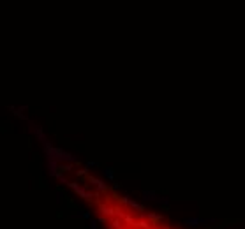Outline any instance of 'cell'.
<instances>
[{"instance_id":"1","label":"cell","mask_w":245,"mask_h":229,"mask_svg":"<svg viewBox=\"0 0 245 229\" xmlns=\"http://www.w3.org/2000/svg\"><path fill=\"white\" fill-rule=\"evenodd\" d=\"M97 213H101V215H106V217H109V218L116 217L115 206H109L108 203H99V204H97Z\"/></svg>"},{"instance_id":"2","label":"cell","mask_w":245,"mask_h":229,"mask_svg":"<svg viewBox=\"0 0 245 229\" xmlns=\"http://www.w3.org/2000/svg\"><path fill=\"white\" fill-rule=\"evenodd\" d=\"M147 218L150 220L152 226H161L162 224V215H157V213H147Z\"/></svg>"},{"instance_id":"3","label":"cell","mask_w":245,"mask_h":229,"mask_svg":"<svg viewBox=\"0 0 245 229\" xmlns=\"http://www.w3.org/2000/svg\"><path fill=\"white\" fill-rule=\"evenodd\" d=\"M123 220V224L125 226H129V227H132V229H136V224H138V220L134 218V217L131 215V213H125V217L122 218Z\"/></svg>"},{"instance_id":"4","label":"cell","mask_w":245,"mask_h":229,"mask_svg":"<svg viewBox=\"0 0 245 229\" xmlns=\"http://www.w3.org/2000/svg\"><path fill=\"white\" fill-rule=\"evenodd\" d=\"M206 222L208 220H204V218H187L185 220V224L192 226V227H196V226H206Z\"/></svg>"},{"instance_id":"5","label":"cell","mask_w":245,"mask_h":229,"mask_svg":"<svg viewBox=\"0 0 245 229\" xmlns=\"http://www.w3.org/2000/svg\"><path fill=\"white\" fill-rule=\"evenodd\" d=\"M141 196H143V199H145V201H155V199H157V197H155V196H157V192H155V190H143V192H141Z\"/></svg>"},{"instance_id":"6","label":"cell","mask_w":245,"mask_h":229,"mask_svg":"<svg viewBox=\"0 0 245 229\" xmlns=\"http://www.w3.org/2000/svg\"><path fill=\"white\" fill-rule=\"evenodd\" d=\"M240 222H242V218H226V220H222V224L219 227L222 229V227H228L229 224H240Z\"/></svg>"},{"instance_id":"7","label":"cell","mask_w":245,"mask_h":229,"mask_svg":"<svg viewBox=\"0 0 245 229\" xmlns=\"http://www.w3.org/2000/svg\"><path fill=\"white\" fill-rule=\"evenodd\" d=\"M129 206H131L132 210H136V212H145V206H143L141 203L134 201V199H131V201H129Z\"/></svg>"},{"instance_id":"8","label":"cell","mask_w":245,"mask_h":229,"mask_svg":"<svg viewBox=\"0 0 245 229\" xmlns=\"http://www.w3.org/2000/svg\"><path fill=\"white\" fill-rule=\"evenodd\" d=\"M104 173H106V176H108L109 180H115V171H113V167H104Z\"/></svg>"},{"instance_id":"9","label":"cell","mask_w":245,"mask_h":229,"mask_svg":"<svg viewBox=\"0 0 245 229\" xmlns=\"http://www.w3.org/2000/svg\"><path fill=\"white\" fill-rule=\"evenodd\" d=\"M64 197H65V201H67V206H69V208H76V210H78V204L72 201V197H71V196H64Z\"/></svg>"},{"instance_id":"10","label":"cell","mask_w":245,"mask_h":229,"mask_svg":"<svg viewBox=\"0 0 245 229\" xmlns=\"http://www.w3.org/2000/svg\"><path fill=\"white\" fill-rule=\"evenodd\" d=\"M14 111H16V113H14V115H16V116H18V118H21V120H27V116H25V115H23V111H25V108L14 109Z\"/></svg>"},{"instance_id":"11","label":"cell","mask_w":245,"mask_h":229,"mask_svg":"<svg viewBox=\"0 0 245 229\" xmlns=\"http://www.w3.org/2000/svg\"><path fill=\"white\" fill-rule=\"evenodd\" d=\"M115 212H116V217H118V218H123V217H125V212H123L120 206H115Z\"/></svg>"},{"instance_id":"12","label":"cell","mask_w":245,"mask_h":229,"mask_svg":"<svg viewBox=\"0 0 245 229\" xmlns=\"http://www.w3.org/2000/svg\"><path fill=\"white\" fill-rule=\"evenodd\" d=\"M37 182H39V189H41V190L46 189V178H42V176H41V178H39Z\"/></svg>"},{"instance_id":"13","label":"cell","mask_w":245,"mask_h":229,"mask_svg":"<svg viewBox=\"0 0 245 229\" xmlns=\"http://www.w3.org/2000/svg\"><path fill=\"white\" fill-rule=\"evenodd\" d=\"M67 185H69V187H71V189H72V190H78V189H80V187H81V185H80L78 182H69Z\"/></svg>"},{"instance_id":"14","label":"cell","mask_w":245,"mask_h":229,"mask_svg":"<svg viewBox=\"0 0 245 229\" xmlns=\"http://www.w3.org/2000/svg\"><path fill=\"white\" fill-rule=\"evenodd\" d=\"M108 220H109V217H106V215L99 217V224H108Z\"/></svg>"},{"instance_id":"15","label":"cell","mask_w":245,"mask_h":229,"mask_svg":"<svg viewBox=\"0 0 245 229\" xmlns=\"http://www.w3.org/2000/svg\"><path fill=\"white\" fill-rule=\"evenodd\" d=\"M97 224L99 220H90V229H97Z\"/></svg>"},{"instance_id":"16","label":"cell","mask_w":245,"mask_h":229,"mask_svg":"<svg viewBox=\"0 0 245 229\" xmlns=\"http://www.w3.org/2000/svg\"><path fill=\"white\" fill-rule=\"evenodd\" d=\"M120 187H122V183H118V182H115V183H113V189H115V190L120 189Z\"/></svg>"},{"instance_id":"17","label":"cell","mask_w":245,"mask_h":229,"mask_svg":"<svg viewBox=\"0 0 245 229\" xmlns=\"http://www.w3.org/2000/svg\"><path fill=\"white\" fill-rule=\"evenodd\" d=\"M83 218H90V212H83Z\"/></svg>"},{"instance_id":"18","label":"cell","mask_w":245,"mask_h":229,"mask_svg":"<svg viewBox=\"0 0 245 229\" xmlns=\"http://www.w3.org/2000/svg\"><path fill=\"white\" fill-rule=\"evenodd\" d=\"M161 208H162V212H169V206H168V204H164V206L161 204Z\"/></svg>"},{"instance_id":"19","label":"cell","mask_w":245,"mask_h":229,"mask_svg":"<svg viewBox=\"0 0 245 229\" xmlns=\"http://www.w3.org/2000/svg\"><path fill=\"white\" fill-rule=\"evenodd\" d=\"M150 229H161V226H152Z\"/></svg>"},{"instance_id":"20","label":"cell","mask_w":245,"mask_h":229,"mask_svg":"<svg viewBox=\"0 0 245 229\" xmlns=\"http://www.w3.org/2000/svg\"><path fill=\"white\" fill-rule=\"evenodd\" d=\"M162 229H175V227H169V226H162Z\"/></svg>"}]
</instances>
